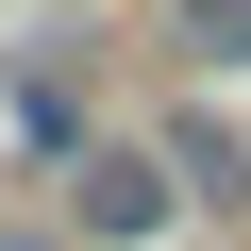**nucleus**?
<instances>
[{
	"label": "nucleus",
	"mask_w": 251,
	"mask_h": 251,
	"mask_svg": "<svg viewBox=\"0 0 251 251\" xmlns=\"http://www.w3.org/2000/svg\"><path fill=\"white\" fill-rule=\"evenodd\" d=\"M184 50H218V67H234V50H251V0H184Z\"/></svg>",
	"instance_id": "f03ea898"
},
{
	"label": "nucleus",
	"mask_w": 251,
	"mask_h": 251,
	"mask_svg": "<svg viewBox=\"0 0 251 251\" xmlns=\"http://www.w3.org/2000/svg\"><path fill=\"white\" fill-rule=\"evenodd\" d=\"M151 201H168V184H151V151H84V218H100V234H134Z\"/></svg>",
	"instance_id": "f257e3e1"
}]
</instances>
